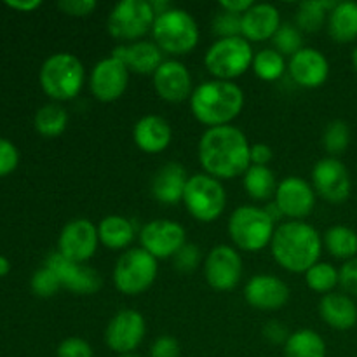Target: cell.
Wrapping results in <instances>:
<instances>
[{
  "label": "cell",
  "mask_w": 357,
  "mask_h": 357,
  "mask_svg": "<svg viewBox=\"0 0 357 357\" xmlns=\"http://www.w3.org/2000/svg\"><path fill=\"white\" fill-rule=\"evenodd\" d=\"M250 152L246 135L234 126L206 129L199 142V162L206 174L216 180H230L246 173L251 166Z\"/></svg>",
  "instance_id": "6da1fadb"
},
{
  "label": "cell",
  "mask_w": 357,
  "mask_h": 357,
  "mask_svg": "<svg viewBox=\"0 0 357 357\" xmlns=\"http://www.w3.org/2000/svg\"><path fill=\"white\" fill-rule=\"evenodd\" d=\"M321 248L323 243L317 230L302 220L281 223L271 243L274 260L295 274H305L310 267L319 264Z\"/></svg>",
  "instance_id": "7a4b0ae2"
},
{
  "label": "cell",
  "mask_w": 357,
  "mask_h": 357,
  "mask_svg": "<svg viewBox=\"0 0 357 357\" xmlns=\"http://www.w3.org/2000/svg\"><path fill=\"white\" fill-rule=\"evenodd\" d=\"M244 93L237 84L229 80H206L199 84L190 96L194 117L209 128L230 126L243 112Z\"/></svg>",
  "instance_id": "3957f363"
},
{
  "label": "cell",
  "mask_w": 357,
  "mask_h": 357,
  "mask_svg": "<svg viewBox=\"0 0 357 357\" xmlns=\"http://www.w3.org/2000/svg\"><path fill=\"white\" fill-rule=\"evenodd\" d=\"M38 79L44 93L52 100H73L82 89L84 65L70 52H56L44 61Z\"/></svg>",
  "instance_id": "277c9868"
},
{
  "label": "cell",
  "mask_w": 357,
  "mask_h": 357,
  "mask_svg": "<svg viewBox=\"0 0 357 357\" xmlns=\"http://www.w3.org/2000/svg\"><path fill=\"white\" fill-rule=\"evenodd\" d=\"M153 42L169 54H187L199 42V28L194 17L183 9L166 10L155 16L152 26Z\"/></svg>",
  "instance_id": "5b68a950"
},
{
  "label": "cell",
  "mask_w": 357,
  "mask_h": 357,
  "mask_svg": "<svg viewBox=\"0 0 357 357\" xmlns=\"http://www.w3.org/2000/svg\"><path fill=\"white\" fill-rule=\"evenodd\" d=\"M274 222L264 208L241 206L230 215L229 236L239 250L258 253L272 243Z\"/></svg>",
  "instance_id": "8992f818"
},
{
  "label": "cell",
  "mask_w": 357,
  "mask_h": 357,
  "mask_svg": "<svg viewBox=\"0 0 357 357\" xmlns=\"http://www.w3.org/2000/svg\"><path fill=\"white\" fill-rule=\"evenodd\" d=\"M253 49L243 37L218 38L204 56V65L208 72L218 80L237 79L253 65Z\"/></svg>",
  "instance_id": "52a82bcc"
},
{
  "label": "cell",
  "mask_w": 357,
  "mask_h": 357,
  "mask_svg": "<svg viewBox=\"0 0 357 357\" xmlns=\"http://www.w3.org/2000/svg\"><path fill=\"white\" fill-rule=\"evenodd\" d=\"M183 204L197 222L211 223L222 216L227 204V192L222 181L209 174L188 176Z\"/></svg>",
  "instance_id": "ba28073f"
},
{
  "label": "cell",
  "mask_w": 357,
  "mask_h": 357,
  "mask_svg": "<svg viewBox=\"0 0 357 357\" xmlns=\"http://www.w3.org/2000/svg\"><path fill=\"white\" fill-rule=\"evenodd\" d=\"M157 271V258L146 253L143 248H132L115 264L114 284L124 295H142L155 282Z\"/></svg>",
  "instance_id": "9c48e42d"
},
{
  "label": "cell",
  "mask_w": 357,
  "mask_h": 357,
  "mask_svg": "<svg viewBox=\"0 0 357 357\" xmlns=\"http://www.w3.org/2000/svg\"><path fill=\"white\" fill-rule=\"evenodd\" d=\"M155 21V13L146 0H122L108 16V33L117 40H138L149 33Z\"/></svg>",
  "instance_id": "30bf717a"
},
{
  "label": "cell",
  "mask_w": 357,
  "mask_h": 357,
  "mask_svg": "<svg viewBox=\"0 0 357 357\" xmlns=\"http://www.w3.org/2000/svg\"><path fill=\"white\" fill-rule=\"evenodd\" d=\"M204 275L208 284L216 291H230L243 278V260L236 248L220 244L209 251L204 261Z\"/></svg>",
  "instance_id": "8fae6325"
},
{
  "label": "cell",
  "mask_w": 357,
  "mask_h": 357,
  "mask_svg": "<svg viewBox=\"0 0 357 357\" xmlns=\"http://www.w3.org/2000/svg\"><path fill=\"white\" fill-rule=\"evenodd\" d=\"M98 229L87 218H75L63 227L58 239V253L75 264H86L98 250Z\"/></svg>",
  "instance_id": "7c38bea8"
},
{
  "label": "cell",
  "mask_w": 357,
  "mask_h": 357,
  "mask_svg": "<svg viewBox=\"0 0 357 357\" xmlns=\"http://www.w3.org/2000/svg\"><path fill=\"white\" fill-rule=\"evenodd\" d=\"M146 333L145 317L138 310H121L108 323L105 342L117 354H135Z\"/></svg>",
  "instance_id": "4fadbf2b"
},
{
  "label": "cell",
  "mask_w": 357,
  "mask_h": 357,
  "mask_svg": "<svg viewBox=\"0 0 357 357\" xmlns=\"http://www.w3.org/2000/svg\"><path fill=\"white\" fill-rule=\"evenodd\" d=\"M187 234L180 223L173 220H153L139 232V243L153 258H173L185 246Z\"/></svg>",
  "instance_id": "5bb4252c"
},
{
  "label": "cell",
  "mask_w": 357,
  "mask_h": 357,
  "mask_svg": "<svg viewBox=\"0 0 357 357\" xmlns=\"http://www.w3.org/2000/svg\"><path fill=\"white\" fill-rule=\"evenodd\" d=\"M45 267L51 268L58 275L61 288H66L75 295H93V293L100 291L101 284H103L101 275L96 271L86 267L84 264H75V261L68 260L58 251L49 255L45 260Z\"/></svg>",
  "instance_id": "9a60e30c"
},
{
  "label": "cell",
  "mask_w": 357,
  "mask_h": 357,
  "mask_svg": "<svg viewBox=\"0 0 357 357\" xmlns=\"http://www.w3.org/2000/svg\"><path fill=\"white\" fill-rule=\"evenodd\" d=\"M129 84V70L115 58H105L94 65L89 87L93 96L103 103H112L122 98Z\"/></svg>",
  "instance_id": "2e32d148"
},
{
  "label": "cell",
  "mask_w": 357,
  "mask_h": 357,
  "mask_svg": "<svg viewBox=\"0 0 357 357\" xmlns=\"http://www.w3.org/2000/svg\"><path fill=\"white\" fill-rule=\"evenodd\" d=\"M314 190L328 202H344L351 195V176L344 162L335 157L321 159L312 169Z\"/></svg>",
  "instance_id": "e0dca14e"
},
{
  "label": "cell",
  "mask_w": 357,
  "mask_h": 357,
  "mask_svg": "<svg viewBox=\"0 0 357 357\" xmlns=\"http://www.w3.org/2000/svg\"><path fill=\"white\" fill-rule=\"evenodd\" d=\"M275 204L288 218L302 220L312 213L316 206V192L303 178L288 176L278 185Z\"/></svg>",
  "instance_id": "ac0fdd59"
},
{
  "label": "cell",
  "mask_w": 357,
  "mask_h": 357,
  "mask_svg": "<svg viewBox=\"0 0 357 357\" xmlns=\"http://www.w3.org/2000/svg\"><path fill=\"white\" fill-rule=\"evenodd\" d=\"M244 298L257 310H279L288 303L289 288L275 275L258 274L244 288Z\"/></svg>",
  "instance_id": "d6986e66"
},
{
  "label": "cell",
  "mask_w": 357,
  "mask_h": 357,
  "mask_svg": "<svg viewBox=\"0 0 357 357\" xmlns=\"http://www.w3.org/2000/svg\"><path fill=\"white\" fill-rule=\"evenodd\" d=\"M288 72L295 84L307 87V89H316L328 80L330 63H328L326 56L317 49L302 47L289 59Z\"/></svg>",
  "instance_id": "ffe728a7"
},
{
  "label": "cell",
  "mask_w": 357,
  "mask_h": 357,
  "mask_svg": "<svg viewBox=\"0 0 357 357\" xmlns=\"http://www.w3.org/2000/svg\"><path fill=\"white\" fill-rule=\"evenodd\" d=\"M153 87L164 101L181 103L192 96V75L183 63L176 59L164 61L153 73Z\"/></svg>",
  "instance_id": "44dd1931"
},
{
  "label": "cell",
  "mask_w": 357,
  "mask_h": 357,
  "mask_svg": "<svg viewBox=\"0 0 357 357\" xmlns=\"http://www.w3.org/2000/svg\"><path fill=\"white\" fill-rule=\"evenodd\" d=\"M112 58L119 59L129 72L139 75H153L162 65V51L155 42L139 40L129 45H117L112 51Z\"/></svg>",
  "instance_id": "7402d4cb"
},
{
  "label": "cell",
  "mask_w": 357,
  "mask_h": 357,
  "mask_svg": "<svg viewBox=\"0 0 357 357\" xmlns=\"http://www.w3.org/2000/svg\"><path fill=\"white\" fill-rule=\"evenodd\" d=\"M281 26V14L272 3H253L250 10L243 14L241 37L248 42H264L275 35Z\"/></svg>",
  "instance_id": "603a6c76"
},
{
  "label": "cell",
  "mask_w": 357,
  "mask_h": 357,
  "mask_svg": "<svg viewBox=\"0 0 357 357\" xmlns=\"http://www.w3.org/2000/svg\"><path fill=\"white\" fill-rule=\"evenodd\" d=\"M132 139L142 152L160 153L169 146L173 131L166 119L159 115H145L135 124Z\"/></svg>",
  "instance_id": "cb8c5ba5"
},
{
  "label": "cell",
  "mask_w": 357,
  "mask_h": 357,
  "mask_svg": "<svg viewBox=\"0 0 357 357\" xmlns=\"http://www.w3.org/2000/svg\"><path fill=\"white\" fill-rule=\"evenodd\" d=\"M187 181V171L181 164L167 162L153 174L152 195L162 204H176L183 201Z\"/></svg>",
  "instance_id": "d4e9b609"
},
{
  "label": "cell",
  "mask_w": 357,
  "mask_h": 357,
  "mask_svg": "<svg viewBox=\"0 0 357 357\" xmlns=\"http://www.w3.org/2000/svg\"><path fill=\"white\" fill-rule=\"evenodd\" d=\"M319 314L328 326L335 330H351L357 323V307L349 296L328 293L319 302Z\"/></svg>",
  "instance_id": "484cf974"
},
{
  "label": "cell",
  "mask_w": 357,
  "mask_h": 357,
  "mask_svg": "<svg viewBox=\"0 0 357 357\" xmlns=\"http://www.w3.org/2000/svg\"><path fill=\"white\" fill-rule=\"evenodd\" d=\"M330 37L338 44H347L357 38V3L340 2L328 16Z\"/></svg>",
  "instance_id": "4316f807"
},
{
  "label": "cell",
  "mask_w": 357,
  "mask_h": 357,
  "mask_svg": "<svg viewBox=\"0 0 357 357\" xmlns=\"http://www.w3.org/2000/svg\"><path fill=\"white\" fill-rule=\"evenodd\" d=\"M98 237L100 243L110 250H124L135 239V227L124 216L110 215L98 225Z\"/></svg>",
  "instance_id": "83f0119b"
},
{
  "label": "cell",
  "mask_w": 357,
  "mask_h": 357,
  "mask_svg": "<svg viewBox=\"0 0 357 357\" xmlns=\"http://www.w3.org/2000/svg\"><path fill=\"white\" fill-rule=\"evenodd\" d=\"M284 357H326V344L317 331L298 330L284 344Z\"/></svg>",
  "instance_id": "f1b7e54d"
},
{
  "label": "cell",
  "mask_w": 357,
  "mask_h": 357,
  "mask_svg": "<svg viewBox=\"0 0 357 357\" xmlns=\"http://www.w3.org/2000/svg\"><path fill=\"white\" fill-rule=\"evenodd\" d=\"M243 185L248 195L257 199V201H267L272 195H275V190H278V181H275L274 173L267 166H253L251 164L244 173Z\"/></svg>",
  "instance_id": "f546056e"
},
{
  "label": "cell",
  "mask_w": 357,
  "mask_h": 357,
  "mask_svg": "<svg viewBox=\"0 0 357 357\" xmlns=\"http://www.w3.org/2000/svg\"><path fill=\"white\" fill-rule=\"evenodd\" d=\"M337 2H326V0H312V2H302L296 10V26L305 33H316L326 23V17L335 9Z\"/></svg>",
  "instance_id": "4dcf8cb0"
},
{
  "label": "cell",
  "mask_w": 357,
  "mask_h": 357,
  "mask_svg": "<svg viewBox=\"0 0 357 357\" xmlns=\"http://www.w3.org/2000/svg\"><path fill=\"white\" fill-rule=\"evenodd\" d=\"M68 126V114L63 107L49 103L35 114V129L38 135L45 138H56L61 135Z\"/></svg>",
  "instance_id": "1f68e13d"
},
{
  "label": "cell",
  "mask_w": 357,
  "mask_h": 357,
  "mask_svg": "<svg viewBox=\"0 0 357 357\" xmlns=\"http://www.w3.org/2000/svg\"><path fill=\"white\" fill-rule=\"evenodd\" d=\"M324 244H326L328 251L335 258H342V260L347 258V260H352L357 255V234L352 229H349V227H331L324 234Z\"/></svg>",
  "instance_id": "d6a6232c"
},
{
  "label": "cell",
  "mask_w": 357,
  "mask_h": 357,
  "mask_svg": "<svg viewBox=\"0 0 357 357\" xmlns=\"http://www.w3.org/2000/svg\"><path fill=\"white\" fill-rule=\"evenodd\" d=\"M251 66H253L258 79L267 80V82L281 79L286 70L284 58L275 49H264V51L257 52Z\"/></svg>",
  "instance_id": "836d02e7"
},
{
  "label": "cell",
  "mask_w": 357,
  "mask_h": 357,
  "mask_svg": "<svg viewBox=\"0 0 357 357\" xmlns=\"http://www.w3.org/2000/svg\"><path fill=\"white\" fill-rule=\"evenodd\" d=\"M305 282L312 291L330 293L337 284H340V272L330 264H316L305 272Z\"/></svg>",
  "instance_id": "e575fe53"
},
{
  "label": "cell",
  "mask_w": 357,
  "mask_h": 357,
  "mask_svg": "<svg viewBox=\"0 0 357 357\" xmlns=\"http://www.w3.org/2000/svg\"><path fill=\"white\" fill-rule=\"evenodd\" d=\"M349 143H351V129H349L347 122H330L323 136V145L326 152L331 153V155H338V153L347 150Z\"/></svg>",
  "instance_id": "d590c367"
},
{
  "label": "cell",
  "mask_w": 357,
  "mask_h": 357,
  "mask_svg": "<svg viewBox=\"0 0 357 357\" xmlns=\"http://www.w3.org/2000/svg\"><path fill=\"white\" fill-rule=\"evenodd\" d=\"M272 44L279 54L293 56L302 49V33H300L298 28L284 23L279 26V30L272 37Z\"/></svg>",
  "instance_id": "8d00e7d4"
},
{
  "label": "cell",
  "mask_w": 357,
  "mask_h": 357,
  "mask_svg": "<svg viewBox=\"0 0 357 357\" xmlns=\"http://www.w3.org/2000/svg\"><path fill=\"white\" fill-rule=\"evenodd\" d=\"M59 288H61V282H59L58 275L45 265L31 278V291L40 298H51L59 291Z\"/></svg>",
  "instance_id": "74e56055"
},
{
  "label": "cell",
  "mask_w": 357,
  "mask_h": 357,
  "mask_svg": "<svg viewBox=\"0 0 357 357\" xmlns=\"http://www.w3.org/2000/svg\"><path fill=\"white\" fill-rule=\"evenodd\" d=\"M241 26H243V16L227 13V10L218 13L213 20V31L220 38L241 37Z\"/></svg>",
  "instance_id": "f35d334b"
},
{
  "label": "cell",
  "mask_w": 357,
  "mask_h": 357,
  "mask_svg": "<svg viewBox=\"0 0 357 357\" xmlns=\"http://www.w3.org/2000/svg\"><path fill=\"white\" fill-rule=\"evenodd\" d=\"M174 268L180 272H192L201 265V250L195 244H185L173 257Z\"/></svg>",
  "instance_id": "ab89813d"
},
{
  "label": "cell",
  "mask_w": 357,
  "mask_h": 357,
  "mask_svg": "<svg viewBox=\"0 0 357 357\" xmlns=\"http://www.w3.org/2000/svg\"><path fill=\"white\" fill-rule=\"evenodd\" d=\"M58 357H94L93 347L86 340L77 337H70L58 345L56 351Z\"/></svg>",
  "instance_id": "60d3db41"
},
{
  "label": "cell",
  "mask_w": 357,
  "mask_h": 357,
  "mask_svg": "<svg viewBox=\"0 0 357 357\" xmlns=\"http://www.w3.org/2000/svg\"><path fill=\"white\" fill-rule=\"evenodd\" d=\"M20 162V153L17 149L9 139L0 138V176H7L13 173Z\"/></svg>",
  "instance_id": "b9f144b4"
},
{
  "label": "cell",
  "mask_w": 357,
  "mask_h": 357,
  "mask_svg": "<svg viewBox=\"0 0 357 357\" xmlns=\"http://www.w3.org/2000/svg\"><path fill=\"white\" fill-rule=\"evenodd\" d=\"M180 344L174 337L162 335L157 338L150 349V357H180Z\"/></svg>",
  "instance_id": "7bdbcfd3"
},
{
  "label": "cell",
  "mask_w": 357,
  "mask_h": 357,
  "mask_svg": "<svg viewBox=\"0 0 357 357\" xmlns=\"http://www.w3.org/2000/svg\"><path fill=\"white\" fill-rule=\"evenodd\" d=\"M59 9L65 14L73 17H84L89 16L94 9L98 7V3L94 0H61L58 3Z\"/></svg>",
  "instance_id": "ee69618b"
},
{
  "label": "cell",
  "mask_w": 357,
  "mask_h": 357,
  "mask_svg": "<svg viewBox=\"0 0 357 357\" xmlns=\"http://www.w3.org/2000/svg\"><path fill=\"white\" fill-rule=\"evenodd\" d=\"M340 284L345 291L357 296V257L340 268Z\"/></svg>",
  "instance_id": "f6af8a7d"
},
{
  "label": "cell",
  "mask_w": 357,
  "mask_h": 357,
  "mask_svg": "<svg viewBox=\"0 0 357 357\" xmlns=\"http://www.w3.org/2000/svg\"><path fill=\"white\" fill-rule=\"evenodd\" d=\"M264 337L267 338L271 344H286L289 338V333L288 330H286L284 324L278 323V321H272V323L265 324Z\"/></svg>",
  "instance_id": "bcb514c9"
},
{
  "label": "cell",
  "mask_w": 357,
  "mask_h": 357,
  "mask_svg": "<svg viewBox=\"0 0 357 357\" xmlns=\"http://www.w3.org/2000/svg\"><path fill=\"white\" fill-rule=\"evenodd\" d=\"M250 157L253 166H267L272 160V149L264 143H257V145H251Z\"/></svg>",
  "instance_id": "7dc6e473"
},
{
  "label": "cell",
  "mask_w": 357,
  "mask_h": 357,
  "mask_svg": "<svg viewBox=\"0 0 357 357\" xmlns=\"http://www.w3.org/2000/svg\"><path fill=\"white\" fill-rule=\"evenodd\" d=\"M251 6H253L251 0H223V2H220L222 10L237 14V16H243L246 10L251 9Z\"/></svg>",
  "instance_id": "c3c4849f"
},
{
  "label": "cell",
  "mask_w": 357,
  "mask_h": 357,
  "mask_svg": "<svg viewBox=\"0 0 357 357\" xmlns=\"http://www.w3.org/2000/svg\"><path fill=\"white\" fill-rule=\"evenodd\" d=\"M7 6L13 7V9L16 10H33L37 9V7H40V0H28V2H6Z\"/></svg>",
  "instance_id": "681fc988"
},
{
  "label": "cell",
  "mask_w": 357,
  "mask_h": 357,
  "mask_svg": "<svg viewBox=\"0 0 357 357\" xmlns=\"http://www.w3.org/2000/svg\"><path fill=\"white\" fill-rule=\"evenodd\" d=\"M265 211H267V215L271 216L272 222H274V223L278 222L279 218H282V216H284V215H282V213H281V209H279V206L275 204V202H272V204H268L267 208H265Z\"/></svg>",
  "instance_id": "f907efd6"
},
{
  "label": "cell",
  "mask_w": 357,
  "mask_h": 357,
  "mask_svg": "<svg viewBox=\"0 0 357 357\" xmlns=\"http://www.w3.org/2000/svg\"><path fill=\"white\" fill-rule=\"evenodd\" d=\"M9 271H10L9 260L3 257H0V278H3V275L9 274Z\"/></svg>",
  "instance_id": "816d5d0a"
},
{
  "label": "cell",
  "mask_w": 357,
  "mask_h": 357,
  "mask_svg": "<svg viewBox=\"0 0 357 357\" xmlns=\"http://www.w3.org/2000/svg\"><path fill=\"white\" fill-rule=\"evenodd\" d=\"M352 63H354V68L357 70V47L354 49V52H352Z\"/></svg>",
  "instance_id": "f5cc1de1"
},
{
  "label": "cell",
  "mask_w": 357,
  "mask_h": 357,
  "mask_svg": "<svg viewBox=\"0 0 357 357\" xmlns=\"http://www.w3.org/2000/svg\"><path fill=\"white\" fill-rule=\"evenodd\" d=\"M119 357H139V356H136V354H124V356H119Z\"/></svg>",
  "instance_id": "db71d44e"
}]
</instances>
